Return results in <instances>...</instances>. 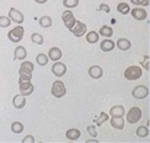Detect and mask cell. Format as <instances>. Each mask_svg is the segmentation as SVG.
<instances>
[{
  "label": "cell",
  "instance_id": "obj_1",
  "mask_svg": "<svg viewBox=\"0 0 150 143\" xmlns=\"http://www.w3.org/2000/svg\"><path fill=\"white\" fill-rule=\"evenodd\" d=\"M142 73H143L142 68L137 67V65H130L126 69V72H124V77L128 80H137L142 77Z\"/></svg>",
  "mask_w": 150,
  "mask_h": 143
},
{
  "label": "cell",
  "instance_id": "obj_2",
  "mask_svg": "<svg viewBox=\"0 0 150 143\" xmlns=\"http://www.w3.org/2000/svg\"><path fill=\"white\" fill-rule=\"evenodd\" d=\"M67 89H65V85L62 80H55L52 85V94L53 96H55L57 99H60L65 95Z\"/></svg>",
  "mask_w": 150,
  "mask_h": 143
},
{
  "label": "cell",
  "instance_id": "obj_3",
  "mask_svg": "<svg viewBox=\"0 0 150 143\" xmlns=\"http://www.w3.org/2000/svg\"><path fill=\"white\" fill-rule=\"evenodd\" d=\"M23 27L21 26H16L15 28H12L10 32L8 33V37L11 42H20L23 37Z\"/></svg>",
  "mask_w": 150,
  "mask_h": 143
},
{
  "label": "cell",
  "instance_id": "obj_4",
  "mask_svg": "<svg viewBox=\"0 0 150 143\" xmlns=\"http://www.w3.org/2000/svg\"><path fill=\"white\" fill-rule=\"evenodd\" d=\"M142 119V110L139 107H132L127 114V121L129 123H137Z\"/></svg>",
  "mask_w": 150,
  "mask_h": 143
},
{
  "label": "cell",
  "instance_id": "obj_5",
  "mask_svg": "<svg viewBox=\"0 0 150 143\" xmlns=\"http://www.w3.org/2000/svg\"><path fill=\"white\" fill-rule=\"evenodd\" d=\"M132 95H133V97L139 99V100H142V99H145L149 95L148 86H145V85H138V86H135V88L133 89V91H132Z\"/></svg>",
  "mask_w": 150,
  "mask_h": 143
},
{
  "label": "cell",
  "instance_id": "obj_6",
  "mask_svg": "<svg viewBox=\"0 0 150 143\" xmlns=\"http://www.w3.org/2000/svg\"><path fill=\"white\" fill-rule=\"evenodd\" d=\"M62 20H63L64 25H65V26L69 28V30H71L73 26L75 25V22H76V20H75V17H74V15H73V12H71L70 10H65V11L63 12Z\"/></svg>",
  "mask_w": 150,
  "mask_h": 143
},
{
  "label": "cell",
  "instance_id": "obj_7",
  "mask_svg": "<svg viewBox=\"0 0 150 143\" xmlns=\"http://www.w3.org/2000/svg\"><path fill=\"white\" fill-rule=\"evenodd\" d=\"M9 17H10L11 21H14L16 23H22L23 22V14L20 10H17L15 8H11L9 10Z\"/></svg>",
  "mask_w": 150,
  "mask_h": 143
},
{
  "label": "cell",
  "instance_id": "obj_8",
  "mask_svg": "<svg viewBox=\"0 0 150 143\" xmlns=\"http://www.w3.org/2000/svg\"><path fill=\"white\" fill-rule=\"evenodd\" d=\"M86 30H87V27H86L85 23L80 22V21H76L70 31H71V32H73L75 36H76V37H81V36H84V35L86 33Z\"/></svg>",
  "mask_w": 150,
  "mask_h": 143
},
{
  "label": "cell",
  "instance_id": "obj_9",
  "mask_svg": "<svg viewBox=\"0 0 150 143\" xmlns=\"http://www.w3.org/2000/svg\"><path fill=\"white\" fill-rule=\"evenodd\" d=\"M52 72L55 77H63L67 73V65L64 63H60V62H57L54 63L52 67Z\"/></svg>",
  "mask_w": 150,
  "mask_h": 143
},
{
  "label": "cell",
  "instance_id": "obj_10",
  "mask_svg": "<svg viewBox=\"0 0 150 143\" xmlns=\"http://www.w3.org/2000/svg\"><path fill=\"white\" fill-rule=\"evenodd\" d=\"M35 90V86L32 85L31 82H23V83H20V91H21V95L23 96H27V95H31Z\"/></svg>",
  "mask_w": 150,
  "mask_h": 143
},
{
  "label": "cell",
  "instance_id": "obj_11",
  "mask_svg": "<svg viewBox=\"0 0 150 143\" xmlns=\"http://www.w3.org/2000/svg\"><path fill=\"white\" fill-rule=\"evenodd\" d=\"M33 69H35V67L31 62H23L18 72H20V75H22V74H25V75H32Z\"/></svg>",
  "mask_w": 150,
  "mask_h": 143
},
{
  "label": "cell",
  "instance_id": "obj_12",
  "mask_svg": "<svg viewBox=\"0 0 150 143\" xmlns=\"http://www.w3.org/2000/svg\"><path fill=\"white\" fill-rule=\"evenodd\" d=\"M102 74H103V70H102V68L100 65H92V67H90L89 75L92 79H100L102 77Z\"/></svg>",
  "mask_w": 150,
  "mask_h": 143
},
{
  "label": "cell",
  "instance_id": "obj_13",
  "mask_svg": "<svg viewBox=\"0 0 150 143\" xmlns=\"http://www.w3.org/2000/svg\"><path fill=\"white\" fill-rule=\"evenodd\" d=\"M111 125L116 129H122L124 127V119L123 116H112L111 119Z\"/></svg>",
  "mask_w": 150,
  "mask_h": 143
},
{
  "label": "cell",
  "instance_id": "obj_14",
  "mask_svg": "<svg viewBox=\"0 0 150 143\" xmlns=\"http://www.w3.org/2000/svg\"><path fill=\"white\" fill-rule=\"evenodd\" d=\"M132 16L138 21H143L146 18V11L144 9H140V8H135L132 9Z\"/></svg>",
  "mask_w": 150,
  "mask_h": 143
},
{
  "label": "cell",
  "instance_id": "obj_15",
  "mask_svg": "<svg viewBox=\"0 0 150 143\" xmlns=\"http://www.w3.org/2000/svg\"><path fill=\"white\" fill-rule=\"evenodd\" d=\"M62 55H63V53H62V51L58 48V47H53L49 49V53H48V58L52 59V60H58L62 58Z\"/></svg>",
  "mask_w": 150,
  "mask_h": 143
},
{
  "label": "cell",
  "instance_id": "obj_16",
  "mask_svg": "<svg viewBox=\"0 0 150 143\" xmlns=\"http://www.w3.org/2000/svg\"><path fill=\"white\" fill-rule=\"evenodd\" d=\"M12 104L16 109H23V106L26 105V99L23 95H16L12 99Z\"/></svg>",
  "mask_w": 150,
  "mask_h": 143
},
{
  "label": "cell",
  "instance_id": "obj_17",
  "mask_svg": "<svg viewBox=\"0 0 150 143\" xmlns=\"http://www.w3.org/2000/svg\"><path fill=\"white\" fill-rule=\"evenodd\" d=\"M26 55H27V51L23 46H18V47L15 48V52H14L15 59H25Z\"/></svg>",
  "mask_w": 150,
  "mask_h": 143
},
{
  "label": "cell",
  "instance_id": "obj_18",
  "mask_svg": "<svg viewBox=\"0 0 150 143\" xmlns=\"http://www.w3.org/2000/svg\"><path fill=\"white\" fill-rule=\"evenodd\" d=\"M80 134H81V132L76 128H69L65 133L67 138L69 141H76L78 138H80Z\"/></svg>",
  "mask_w": 150,
  "mask_h": 143
},
{
  "label": "cell",
  "instance_id": "obj_19",
  "mask_svg": "<svg viewBox=\"0 0 150 143\" xmlns=\"http://www.w3.org/2000/svg\"><path fill=\"white\" fill-rule=\"evenodd\" d=\"M100 48H101L103 52H110L115 48V42L112 40H103L101 42V45H100Z\"/></svg>",
  "mask_w": 150,
  "mask_h": 143
},
{
  "label": "cell",
  "instance_id": "obj_20",
  "mask_svg": "<svg viewBox=\"0 0 150 143\" xmlns=\"http://www.w3.org/2000/svg\"><path fill=\"white\" fill-rule=\"evenodd\" d=\"M117 47L121 49V51H128V49L132 47V43L127 38H120L117 42Z\"/></svg>",
  "mask_w": 150,
  "mask_h": 143
},
{
  "label": "cell",
  "instance_id": "obj_21",
  "mask_svg": "<svg viewBox=\"0 0 150 143\" xmlns=\"http://www.w3.org/2000/svg\"><path fill=\"white\" fill-rule=\"evenodd\" d=\"M110 115L111 116H123L124 115V107L121 105H116L110 109Z\"/></svg>",
  "mask_w": 150,
  "mask_h": 143
},
{
  "label": "cell",
  "instance_id": "obj_22",
  "mask_svg": "<svg viewBox=\"0 0 150 143\" xmlns=\"http://www.w3.org/2000/svg\"><path fill=\"white\" fill-rule=\"evenodd\" d=\"M117 10L123 15H127V14L130 12V8H129V5L127 3H120L118 6H117Z\"/></svg>",
  "mask_w": 150,
  "mask_h": 143
},
{
  "label": "cell",
  "instance_id": "obj_23",
  "mask_svg": "<svg viewBox=\"0 0 150 143\" xmlns=\"http://www.w3.org/2000/svg\"><path fill=\"white\" fill-rule=\"evenodd\" d=\"M36 59H37V63H38L40 65H47L48 60H49L48 55L45 54V53H40V54L36 57Z\"/></svg>",
  "mask_w": 150,
  "mask_h": 143
},
{
  "label": "cell",
  "instance_id": "obj_24",
  "mask_svg": "<svg viewBox=\"0 0 150 143\" xmlns=\"http://www.w3.org/2000/svg\"><path fill=\"white\" fill-rule=\"evenodd\" d=\"M86 41L89 43H96L98 41V33L95 32V31H91L86 35Z\"/></svg>",
  "mask_w": 150,
  "mask_h": 143
},
{
  "label": "cell",
  "instance_id": "obj_25",
  "mask_svg": "<svg viewBox=\"0 0 150 143\" xmlns=\"http://www.w3.org/2000/svg\"><path fill=\"white\" fill-rule=\"evenodd\" d=\"M40 25L42 27H51L52 26V18L49 16H42L40 18Z\"/></svg>",
  "mask_w": 150,
  "mask_h": 143
},
{
  "label": "cell",
  "instance_id": "obj_26",
  "mask_svg": "<svg viewBox=\"0 0 150 143\" xmlns=\"http://www.w3.org/2000/svg\"><path fill=\"white\" fill-rule=\"evenodd\" d=\"M100 33H101L103 37H111L113 35V30H112V27H110V26H102L100 28Z\"/></svg>",
  "mask_w": 150,
  "mask_h": 143
},
{
  "label": "cell",
  "instance_id": "obj_27",
  "mask_svg": "<svg viewBox=\"0 0 150 143\" xmlns=\"http://www.w3.org/2000/svg\"><path fill=\"white\" fill-rule=\"evenodd\" d=\"M148 134H149V129H148V127H145V126H140V127L137 128V136H138V137L144 138V137H146Z\"/></svg>",
  "mask_w": 150,
  "mask_h": 143
},
{
  "label": "cell",
  "instance_id": "obj_28",
  "mask_svg": "<svg viewBox=\"0 0 150 143\" xmlns=\"http://www.w3.org/2000/svg\"><path fill=\"white\" fill-rule=\"evenodd\" d=\"M11 131L14 132V133H21L22 131H23V125L21 122H14L11 125Z\"/></svg>",
  "mask_w": 150,
  "mask_h": 143
},
{
  "label": "cell",
  "instance_id": "obj_29",
  "mask_svg": "<svg viewBox=\"0 0 150 143\" xmlns=\"http://www.w3.org/2000/svg\"><path fill=\"white\" fill-rule=\"evenodd\" d=\"M11 25V20L9 16H0V27H9Z\"/></svg>",
  "mask_w": 150,
  "mask_h": 143
},
{
  "label": "cell",
  "instance_id": "obj_30",
  "mask_svg": "<svg viewBox=\"0 0 150 143\" xmlns=\"http://www.w3.org/2000/svg\"><path fill=\"white\" fill-rule=\"evenodd\" d=\"M63 5L68 9H71L79 5V0H63Z\"/></svg>",
  "mask_w": 150,
  "mask_h": 143
},
{
  "label": "cell",
  "instance_id": "obj_31",
  "mask_svg": "<svg viewBox=\"0 0 150 143\" xmlns=\"http://www.w3.org/2000/svg\"><path fill=\"white\" fill-rule=\"evenodd\" d=\"M31 40H32V42L36 43V45H43V37L40 33H32Z\"/></svg>",
  "mask_w": 150,
  "mask_h": 143
},
{
  "label": "cell",
  "instance_id": "obj_32",
  "mask_svg": "<svg viewBox=\"0 0 150 143\" xmlns=\"http://www.w3.org/2000/svg\"><path fill=\"white\" fill-rule=\"evenodd\" d=\"M107 120H108V115H107V114H105V112L100 114L98 119H97V125H98V126H100V125H102V123L106 122Z\"/></svg>",
  "mask_w": 150,
  "mask_h": 143
},
{
  "label": "cell",
  "instance_id": "obj_33",
  "mask_svg": "<svg viewBox=\"0 0 150 143\" xmlns=\"http://www.w3.org/2000/svg\"><path fill=\"white\" fill-rule=\"evenodd\" d=\"M130 3L134 5H143V6H148L149 5V0H130Z\"/></svg>",
  "mask_w": 150,
  "mask_h": 143
},
{
  "label": "cell",
  "instance_id": "obj_34",
  "mask_svg": "<svg viewBox=\"0 0 150 143\" xmlns=\"http://www.w3.org/2000/svg\"><path fill=\"white\" fill-rule=\"evenodd\" d=\"M87 132H89V134L92 136L93 138H95L96 136H97V131H96L95 126H89V127H87Z\"/></svg>",
  "mask_w": 150,
  "mask_h": 143
},
{
  "label": "cell",
  "instance_id": "obj_35",
  "mask_svg": "<svg viewBox=\"0 0 150 143\" xmlns=\"http://www.w3.org/2000/svg\"><path fill=\"white\" fill-rule=\"evenodd\" d=\"M31 79H32V75H25V74H22V75H20V80H18V82H20V83L31 82Z\"/></svg>",
  "mask_w": 150,
  "mask_h": 143
},
{
  "label": "cell",
  "instance_id": "obj_36",
  "mask_svg": "<svg viewBox=\"0 0 150 143\" xmlns=\"http://www.w3.org/2000/svg\"><path fill=\"white\" fill-rule=\"evenodd\" d=\"M22 143H35V137L33 136H31V134H28L22 139Z\"/></svg>",
  "mask_w": 150,
  "mask_h": 143
},
{
  "label": "cell",
  "instance_id": "obj_37",
  "mask_svg": "<svg viewBox=\"0 0 150 143\" xmlns=\"http://www.w3.org/2000/svg\"><path fill=\"white\" fill-rule=\"evenodd\" d=\"M142 67H144L146 70H149V57H148V55H145L144 59H143V62H142Z\"/></svg>",
  "mask_w": 150,
  "mask_h": 143
},
{
  "label": "cell",
  "instance_id": "obj_38",
  "mask_svg": "<svg viewBox=\"0 0 150 143\" xmlns=\"http://www.w3.org/2000/svg\"><path fill=\"white\" fill-rule=\"evenodd\" d=\"M98 9L101 10V11H105V12H110V6L107 4H101Z\"/></svg>",
  "mask_w": 150,
  "mask_h": 143
},
{
  "label": "cell",
  "instance_id": "obj_39",
  "mask_svg": "<svg viewBox=\"0 0 150 143\" xmlns=\"http://www.w3.org/2000/svg\"><path fill=\"white\" fill-rule=\"evenodd\" d=\"M86 143H98V141L97 139H87Z\"/></svg>",
  "mask_w": 150,
  "mask_h": 143
},
{
  "label": "cell",
  "instance_id": "obj_40",
  "mask_svg": "<svg viewBox=\"0 0 150 143\" xmlns=\"http://www.w3.org/2000/svg\"><path fill=\"white\" fill-rule=\"evenodd\" d=\"M35 1L37 4H45V3H47V0H35Z\"/></svg>",
  "mask_w": 150,
  "mask_h": 143
}]
</instances>
